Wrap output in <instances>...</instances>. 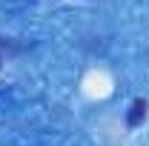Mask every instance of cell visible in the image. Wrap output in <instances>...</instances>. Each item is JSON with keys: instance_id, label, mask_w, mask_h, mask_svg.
Listing matches in <instances>:
<instances>
[{"instance_id": "obj_1", "label": "cell", "mask_w": 149, "mask_h": 146, "mask_svg": "<svg viewBox=\"0 0 149 146\" xmlns=\"http://www.w3.org/2000/svg\"><path fill=\"white\" fill-rule=\"evenodd\" d=\"M146 117V100H132V106H129V117H126V123H129V129L135 126H141V120Z\"/></svg>"}, {"instance_id": "obj_2", "label": "cell", "mask_w": 149, "mask_h": 146, "mask_svg": "<svg viewBox=\"0 0 149 146\" xmlns=\"http://www.w3.org/2000/svg\"><path fill=\"white\" fill-rule=\"evenodd\" d=\"M0 66H3V57H0Z\"/></svg>"}]
</instances>
